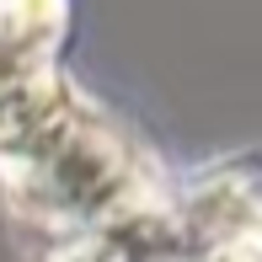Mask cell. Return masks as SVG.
Segmentation results:
<instances>
[{"label":"cell","instance_id":"cell-2","mask_svg":"<svg viewBox=\"0 0 262 262\" xmlns=\"http://www.w3.org/2000/svg\"><path fill=\"white\" fill-rule=\"evenodd\" d=\"M177 235L193 262H262V161L209 177L187 198Z\"/></svg>","mask_w":262,"mask_h":262},{"label":"cell","instance_id":"cell-1","mask_svg":"<svg viewBox=\"0 0 262 262\" xmlns=\"http://www.w3.org/2000/svg\"><path fill=\"white\" fill-rule=\"evenodd\" d=\"M0 187L54 230H107L139 214V156L49 64L0 86Z\"/></svg>","mask_w":262,"mask_h":262}]
</instances>
